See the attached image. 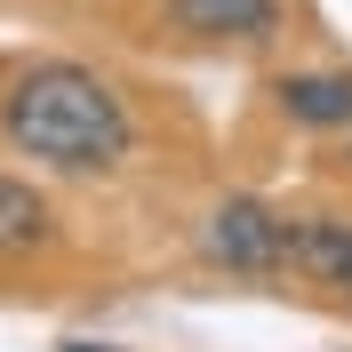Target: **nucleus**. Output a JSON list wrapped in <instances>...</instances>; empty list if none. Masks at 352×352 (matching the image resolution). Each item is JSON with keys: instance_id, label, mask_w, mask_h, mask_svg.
Returning <instances> with one entry per match:
<instances>
[{"instance_id": "f257e3e1", "label": "nucleus", "mask_w": 352, "mask_h": 352, "mask_svg": "<svg viewBox=\"0 0 352 352\" xmlns=\"http://www.w3.org/2000/svg\"><path fill=\"white\" fill-rule=\"evenodd\" d=\"M0 136H8L24 160H41V168L104 176V168L129 160L136 120H129V104H120V88H112L104 72L48 56V65H32V72L8 80V96H0Z\"/></svg>"}, {"instance_id": "f03ea898", "label": "nucleus", "mask_w": 352, "mask_h": 352, "mask_svg": "<svg viewBox=\"0 0 352 352\" xmlns=\"http://www.w3.org/2000/svg\"><path fill=\"white\" fill-rule=\"evenodd\" d=\"M200 248H208V264H224V272L264 280V272H288V264H296V224H288L272 200L232 192V200H217V208H208Z\"/></svg>"}, {"instance_id": "7ed1b4c3", "label": "nucleus", "mask_w": 352, "mask_h": 352, "mask_svg": "<svg viewBox=\"0 0 352 352\" xmlns=\"http://www.w3.org/2000/svg\"><path fill=\"white\" fill-rule=\"evenodd\" d=\"M160 16L184 41H208V48H264L280 41L288 0H160Z\"/></svg>"}, {"instance_id": "20e7f679", "label": "nucleus", "mask_w": 352, "mask_h": 352, "mask_svg": "<svg viewBox=\"0 0 352 352\" xmlns=\"http://www.w3.org/2000/svg\"><path fill=\"white\" fill-rule=\"evenodd\" d=\"M272 104L312 136H352V72H280Z\"/></svg>"}, {"instance_id": "39448f33", "label": "nucleus", "mask_w": 352, "mask_h": 352, "mask_svg": "<svg viewBox=\"0 0 352 352\" xmlns=\"http://www.w3.org/2000/svg\"><path fill=\"white\" fill-rule=\"evenodd\" d=\"M296 272L336 296H352V224L344 217H305L296 224Z\"/></svg>"}, {"instance_id": "423d86ee", "label": "nucleus", "mask_w": 352, "mask_h": 352, "mask_svg": "<svg viewBox=\"0 0 352 352\" xmlns=\"http://www.w3.org/2000/svg\"><path fill=\"white\" fill-rule=\"evenodd\" d=\"M41 241H48V200L0 168V256H32Z\"/></svg>"}, {"instance_id": "0eeeda50", "label": "nucleus", "mask_w": 352, "mask_h": 352, "mask_svg": "<svg viewBox=\"0 0 352 352\" xmlns=\"http://www.w3.org/2000/svg\"><path fill=\"white\" fill-rule=\"evenodd\" d=\"M344 168H352V136H344Z\"/></svg>"}, {"instance_id": "6e6552de", "label": "nucleus", "mask_w": 352, "mask_h": 352, "mask_svg": "<svg viewBox=\"0 0 352 352\" xmlns=\"http://www.w3.org/2000/svg\"><path fill=\"white\" fill-rule=\"evenodd\" d=\"M72 352H96V344H72Z\"/></svg>"}]
</instances>
